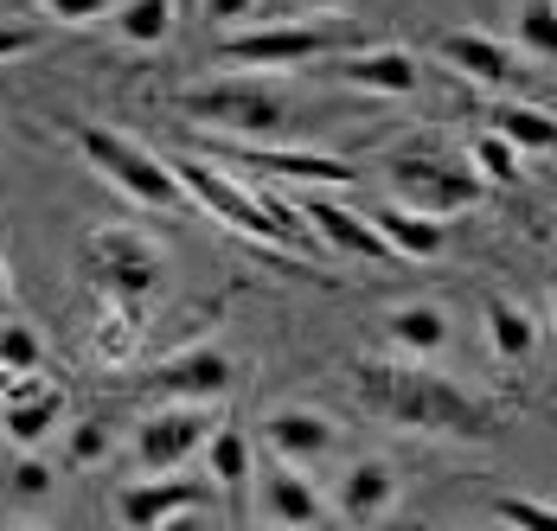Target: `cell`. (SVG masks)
<instances>
[{"label": "cell", "mask_w": 557, "mask_h": 531, "mask_svg": "<svg viewBox=\"0 0 557 531\" xmlns=\"http://www.w3.org/2000/svg\"><path fill=\"white\" fill-rule=\"evenodd\" d=\"M366 218L379 224V237H385L404 263H436L448 250V224L430 212H417V206H397L391 199V206H379V212H366Z\"/></svg>", "instance_id": "cell-19"}, {"label": "cell", "mask_w": 557, "mask_h": 531, "mask_svg": "<svg viewBox=\"0 0 557 531\" xmlns=\"http://www.w3.org/2000/svg\"><path fill=\"white\" fill-rule=\"evenodd\" d=\"M257 480H263V486H257V513H263L270 526H327V519H334L321 480L308 474V468L276 461V468H263Z\"/></svg>", "instance_id": "cell-17"}, {"label": "cell", "mask_w": 557, "mask_h": 531, "mask_svg": "<svg viewBox=\"0 0 557 531\" xmlns=\"http://www.w3.org/2000/svg\"><path fill=\"white\" fill-rule=\"evenodd\" d=\"M436 52H443V64L455 77H468V84H481L494 97H512L519 77H525V58L512 52L506 39H494V33H443Z\"/></svg>", "instance_id": "cell-13"}, {"label": "cell", "mask_w": 557, "mask_h": 531, "mask_svg": "<svg viewBox=\"0 0 557 531\" xmlns=\"http://www.w3.org/2000/svg\"><path fill=\"white\" fill-rule=\"evenodd\" d=\"M352 391L372 417H385L397 429H417V435H436V442H494L506 429L500 404L468 391L461 378L436 372L430 359H352Z\"/></svg>", "instance_id": "cell-1"}, {"label": "cell", "mask_w": 557, "mask_h": 531, "mask_svg": "<svg viewBox=\"0 0 557 531\" xmlns=\"http://www.w3.org/2000/svg\"><path fill=\"white\" fill-rule=\"evenodd\" d=\"M206 7V26H219V33H231L237 20H257V0H199Z\"/></svg>", "instance_id": "cell-34"}, {"label": "cell", "mask_w": 557, "mask_h": 531, "mask_svg": "<svg viewBox=\"0 0 557 531\" xmlns=\"http://www.w3.org/2000/svg\"><path fill=\"white\" fill-rule=\"evenodd\" d=\"M206 474H212V486H224V493H244L250 480H257V468H250V435L244 429L219 423L212 435H206Z\"/></svg>", "instance_id": "cell-24"}, {"label": "cell", "mask_w": 557, "mask_h": 531, "mask_svg": "<svg viewBox=\"0 0 557 531\" xmlns=\"http://www.w3.org/2000/svg\"><path fill=\"white\" fill-rule=\"evenodd\" d=\"M110 26H115L122 46L154 52V46H168V33H173V0H115Z\"/></svg>", "instance_id": "cell-25"}, {"label": "cell", "mask_w": 557, "mask_h": 531, "mask_svg": "<svg viewBox=\"0 0 557 531\" xmlns=\"http://www.w3.org/2000/svg\"><path fill=\"white\" fill-rule=\"evenodd\" d=\"M327 71L352 90H372V97H417V84H423V64L404 46H359V52L334 58Z\"/></svg>", "instance_id": "cell-18"}, {"label": "cell", "mask_w": 557, "mask_h": 531, "mask_svg": "<svg viewBox=\"0 0 557 531\" xmlns=\"http://www.w3.org/2000/svg\"><path fill=\"white\" fill-rule=\"evenodd\" d=\"M487 346L500 353L506 366H525L532 353H539V320L525 314L519 301H506V295H487Z\"/></svg>", "instance_id": "cell-21"}, {"label": "cell", "mask_w": 557, "mask_h": 531, "mask_svg": "<svg viewBox=\"0 0 557 531\" xmlns=\"http://www.w3.org/2000/svg\"><path fill=\"white\" fill-rule=\"evenodd\" d=\"M231 384H237V366L219 346H186V353L161 359L148 378H135V391L154 404H224Z\"/></svg>", "instance_id": "cell-9"}, {"label": "cell", "mask_w": 557, "mask_h": 531, "mask_svg": "<svg viewBox=\"0 0 557 531\" xmlns=\"http://www.w3.org/2000/svg\"><path fill=\"white\" fill-rule=\"evenodd\" d=\"M494 519L519 531H557V506L552 499H525V493H500L494 499Z\"/></svg>", "instance_id": "cell-31"}, {"label": "cell", "mask_w": 557, "mask_h": 531, "mask_svg": "<svg viewBox=\"0 0 557 531\" xmlns=\"http://www.w3.org/2000/svg\"><path fill=\"white\" fill-rule=\"evenodd\" d=\"M0 308H7V263H0Z\"/></svg>", "instance_id": "cell-36"}, {"label": "cell", "mask_w": 557, "mask_h": 531, "mask_svg": "<svg viewBox=\"0 0 557 531\" xmlns=\"http://www.w3.org/2000/svg\"><path fill=\"white\" fill-rule=\"evenodd\" d=\"M295 218H301V224H308L321 244L346 250V257H366V263H397V250L379 237V224H372V218H366V212H346L339 199L314 193V186H308V199L295 206Z\"/></svg>", "instance_id": "cell-16"}, {"label": "cell", "mask_w": 557, "mask_h": 531, "mask_svg": "<svg viewBox=\"0 0 557 531\" xmlns=\"http://www.w3.org/2000/svg\"><path fill=\"white\" fill-rule=\"evenodd\" d=\"M212 160H237L250 173L270 180H295V186H352L359 166L339 155H314V148H276V141H237V148H206Z\"/></svg>", "instance_id": "cell-11"}, {"label": "cell", "mask_w": 557, "mask_h": 531, "mask_svg": "<svg viewBox=\"0 0 557 531\" xmlns=\"http://www.w3.org/2000/svg\"><path fill=\"white\" fill-rule=\"evenodd\" d=\"M77 275H84L97 295L148 301V295H161V282H168V250H161L154 237H141L135 224H97V231L77 244Z\"/></svg>", "instance_id": "cell-4"}, {"label": "cell", "mask_w": 557, "mask_h": 531, "mask_svg": "<svg viewBox=\"0 0 557 531\" xmlns=\"http://www.w3.org/2000/svg\"><path fill=\"white\" fill-rule=\"evenodd\" d=\"M212 429H219V404H161L135 429V468L141 474H180L206 448Z\"/></svg>", "instance_id": "cell-8"}, {"label": "cell", "mask_w": 557, "mask_h": 531, "mask_svg": "<svg viewBox=\"0 0 557 531\" xmlns=\"http://www.w3.org/2000/svg\"><path fill=\"white\" fill-rule=\"evenodd\" d=\"M46 13H52L58 26H97V20H110L115 0H39Z\"/></svg>", "instance_id": "cell-32"}, {"label": "cell", "mask_w": 557, "mask_h": 531, "mask_svg": "<svg viewBox=\"0 0 557 531\" xmlns=\"http://www.w3.org/2000/svg\"><path fill=\"white\" fill-rule=\"evenodd\" d=\"M52 486H58L52 461H46L39 448H20V461H13V474H7V493L26 499V506H39V499H52Z\"/></svg>", "instance_id": "cell-29"}, {"label": "cell", "mask_w": 557, "mask_h": 531, "mask_svg": "<svg viewBox=\"0 0 557 531\" xmlns=\"http://www.w3.org/2000/svg\"><path fill=\"white\" fill-rule=\"evenodd\" d=\"M468 166H474L487 186H512V180H519V148H512L506 135H494V128H487V135H474V148H468Z\"/></svg>", "instance_id": "cell-27"}, {"label": "cell", "mask_w": 557, "mask_h": 531, "mask_svg": "<svg viewBox=\"0 0 557 531\" xmlns=\"http://www.w3.org/2000/svg\"><path fill=\"white\" fill-rule=\"evenodd\" d=\"M552 308H557V282H552Z\"/></svg>", "instance_id": "cell-38"}, {"label": "cell", "mask_w": 557, "mask_h": 531, "mask_svg": "<svg viewBox=\"0 0 557 531\" xmlns=\"http://www.w3.org/2000/svg\"><path fill=\"white\" fill-rule=\"evenodd\" d=\"M487 122H494V135H506L519 155L532 148V155H545L557 148V115H545L539 103H519V97H500V103L487 109Z\"/></svg>", "instance_id": "cell-22"}, {"label": "cell", "mask_w": 557, "mask_h": 531, "mask_svg": "<svg viewBox=\"0 0 557 531\" xmlns=\"http://www.w3.org/2000/svg\"><path fill=\"white\" fill-rule=\"evenodd\" d=\"M397 493H404V480H397V468H391L385 455H359V461L339 468L327 506H334V519H346V526H379V519H391Z\"/></svg>", "instance_id": "cell-12"}, {"label": "cell", "mask_w": 557, "mask_h": 531, "mask_svg": "<svg viewBox=\"0 0 557 531\" xmlns=\"http://www.w3.org/2000/svg\"><path fill=\"white\" fill-rule=\"evenodd\" d=\"M64 429V391L58 384H39L33 372H20L0 397V435L13 448H39Z\"/></svg>", "instance_id": "cell-15"}, {"label": "cell", "mask_w": 557, "mask_h": 531, "mask_svg": "<svg viewBox=\"0 0 557 531\" xmlns=\"http://www.w3.org/2000/svg\"><path fill=\"white\" fill-rule=\"evenodd\" d=\"M39 359H46L39 333H33L26 320H0V366L20 378V372H39Z\"/></svg>", "instance_id": "cell-30"}, {"label": "cell", "mask_w": 557, "mask_h": 531, "mask_svg": "<svg viewBox=\"0 0 557 531\" xmlns=\"http://www.w3.org/2000/svg\"><path fill=\"white\" fill-rule=\"evenodd\" d=\"M173 180L186 186V199L199 206V212H212L224 231H237V237H257L263 250H301V244H314V231H301V218L295 206H282V199H263V193H250V186H237V173H224L212 155H173Z\"/></svg>", "instance_id": "cell-2"}, {"label": "cell", "mask_w": 557, "mask_h": 531, "mask_svg": "<svg viewBox=\"0 0 557 531\" xmlns=\"http://www.w3.org/2000/svg\"><path fill=\"white\" fill-rule=\"evenodd\" d=\"M212 499H219L212 474L206 480L148 474V480H128L115 493V519L128 531H173V526H186V519H199V513H212Z\"/></svg>", "instance_id": "cell-7"}, {"label": "cell", "mask_w": 557, "mask_h": 531, "mask_svg": "<svg viewBox=\"0 0 557 531\" xmlns=\"http://www.w3.org/2000/svg\"><path fill=\"white\" fill-rule=\"evenodd\" d=\"M39 46H46V33H39V26H26V20H0V64L33 58Z\"/></svg>", "instance_id": "cell-33"}, {"label": "cell", "mask_w": 557, "mask_h": 531, "mask_svg": "<svg viewBox=\"0 0 557 531\" xmlns=\"http://www.w3.org/2000/svg\"><path fill=\"white\" fill-rule=\"evenodd\" d=\"M385 333L391 346L404 353V359H436L448 346V314L436 301H404V308H391L385 314Z\"/></svg>", "instance_id": "cell-20"}, {"label": "cell", "mask_w": 557, "mask_h": 531, "mask_svg": "<svg viewBox=\"0 0 557 531\" xmlns=\"http://www.w3.org/2000/svg\"><path fill=\"white\" fill-rule=\"evenodd\" d=\"M71 141H77V155L90 160V166H97L110 186H122L128 199H141V206H154V212H180V206H193V199H186V186L173 180L168 155H154V148L128 141L122 128L71 122Z\"/></svg>", "instance_id": "cell-5"}, {"label": "cell", "mask_w": 557, "mask_h": 531, "mask_svg": "<svg viewBox=\"0 0 557 531\" xmlns=\"http://www.w3.org/2000/svg\"><path fill=\"white\" fill-rule=\"evenodd\" d=\"M135 346H141V301L103 295V320H97V333H90V353H97L103 366H128Z\"/></svg>", "instance_id": "cell-23"}, {"label": "cell", "mask_w": 557, "mask_h": 531, "mask_svg": "<svg viewBox=\"0 0 557 531\" xmlns=\"http://www.w3.org/2000/svg\"><path fill=\"white\" fill-rule=\"evenodd\" d=\"M110 448H115V435L103 417H84V423L64 429V461L71 468H97V461H110Z\"/></svg>", "instance_id": "cell-28"}, {"label": "cell", "mask_w": 557, "mask_h": 531, "mask_svg": "<svg viewBox=\"0 0 557 531\" xmlns=\"http://www.w3.org/2000/svg\"><path fill=\"white\" fill-rule=\"evenodd\" d=\"M180 115H193L212 135H237V141H276L295 128V103L263 77H219V84H193L173 97Z\"/></svg>", "instance_id": "cell-3"}, {"label": "cell", "mask_w": 557, "mask_h": 531, "mask_svg": "<svg viewBox=\"0 0 557 531\" xmlns=\"http://www.w3.org/2000/svg\"><path fill=\"white\" fill-rule=\"evenodd\" d=\"M263 448L276 455V461H295V468H321L327 455L339 448V423L327 410H308V404H282L263 417Z\"/></svg>", "instance_id": "cell-14"}, {"label": "cell", "mask_w": 557, "mask_h": 531, "mask_svg": "<svg viewBox=\"0 0 557 531\" xmlns=\"http://www.w3.org/2000/svg\"><path fill=\"white\" fill-rule=\"evenodd\" d=\"M7 384H13V372H7V366H0V397H7Z\"/></svg>", "instance_id": "cell-37"}, {"label": "cell", "mask_w": 557, "mask_h": 531, "mask_svg": "<svg viewBox=\"0 0 557 531\" xmlns=\"http://www.w3.org/2000/svg\"><path fill=\"white\" fill-rule=\"evenodd\" d=\"M334 52L327 26H250V33H224L219 58L237 71H288V64H314Z\"/></svg>", "instance_id": "cell-10"}, {"label": "cell", "mask_w": 557, "mask_h": 531, "mask_svg": "<svg viewBox=\"0 0 557 531\" xmlns=\"http://www.w3.org/2000/svg\"><path fill=\"white\" fill-rule=\"evenodd\" d=\"M391 193H397V206H417L430 218H455L487 199V180L468 160H448L436 148H404V155H391Z\"/></svg>", "instance_id": "cell-6"}, {"label": "cell", "mask_w": 557, "mask_h": 531, "mask_svg": "<svg viewBox=\"0 0 557 531\" xmlns=\"http://www.w3.org/2000/svg\"><path fill=\"white\" fill-rule=\"evenodd\" d=\"M512 33H519L525 58L557 64V0H519V13H512Z\"/></svg>", "instance_id": "cell-26"}, {"label": "cell", "mask_w": 557, "mask_h": 531, "mask_svg": "<svg viewBox=\"0 0 557 531\" xmlns=\"http://www.w3.org/2000/svg\"><path fill=\"white\" fill-rule=\"evenodd\" d=\"M308 13H334V7H346V0H301Z\"/></svg>", "instance_id": "cell-35"}]
</instances>
